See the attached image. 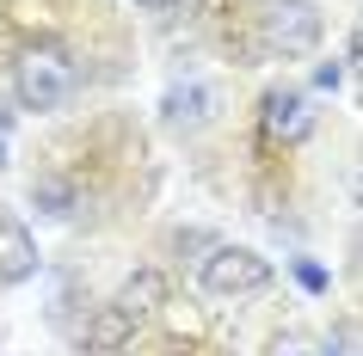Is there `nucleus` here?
Returning <instances> with one entry per match:
<instances>
[{
    "instance_id": "nucleus-12",
    "label": "nucleus",
    "mask_w": 363,
    "mask_h": 356,
    "mask_svg": "<svg viewBox=\"0 0 363 356\" xmlns=\"http://www.w3.org/2000/svg\"><path fill=\"white\" fill-rule=\"evenodd\" d=\"M314 80H320V86H339V80H345V62H320V68H314Z\"/></svg>"
},
{
    "instance_id": "nucleus-8",
    "label": "nucleus",
    "mask_w": 363,
    "mask_h": 356,
    "mask_svg": "<svg viewBox=\"0 0 363 356\" xmlns=\"http://www.w3.org/2000/svg\"><path fill=\"white\" fill-rule=\"evenodd\" d=\"M130 332H135V319L123 314V307H99L93 319H86V350H99V356H111V350H123L130 344Z\"/></svg>"
},
{
    "instance_id": "nucleus-13",
    "label": "nucleus",
    "mask_w": 363,
    "mask_h": 356,
    "mask_svg": "<svg viewBox=\"0 0 363 356\" xmlns=\"http://www.w3.org/2000/svg\"><path fill=\"white\" fill-rule=\"evenodd\" d=\"M277 356H308V338H284V344H277Z\"/></svg>"
},
{
    "instance_id": "nucleus-7",
    "label": "nucleus",
    "mask_w": 363,
    "mask_h": 356,
    "mask_svg": "<svg viewBox=\"0 0 363 356\" xmlns=\"http://www.w3.org/2000/svg\"><path fill=\"white\" fill-rule=\"evenodd\" d=\"M160 301H167V277H160V270H135V277L117 289V307H123L135 326H142V319H148Z\"/></svg>"
},
{
    "instance_id": "nucleus-5",
    "label": "nucleus",
    "mask_w": 363,
    "mask_h": 356,
    "mask_svg": "<svg viewBox=\"0 0 363 356\" xmlns=\"http://www.w3.org/2000/svg\"><path fill=\"white\" fill-rule=\"evenodd\" d=\"M38 277V240L19 215H0V282L19 289V282Z\"/></svg>"
},
{
    "instance_id": "nucleus-14",
    "label": "nucleus",
    "mask_w": 363,
    "mask_h": 356,
    "mask_svg": "<svg viewBox=\"0 0 363 356\" xmlns=\"http://www.w3.org/2000/svg\"><path fill=\"white\" fill-rule=\"evenodd\" d=\"M142 6H148V13H167V6H179V0H142Z\"/></svg>"
},
{
    "instance_id": "nucleus-9",
    "label": "nucleus",
    "mask_w": 363,
    "mask_h": 356,
    "mask_svg": "<svg viewBox=\"0 0 363 356\" xmlns=\"http://www.w3.org/2000/svg\"><path fill=\"white\" fill-rule=\"evenodd\" d=\"M38 203H43V215H68V185H38Z\"/></svg>"
},
{
    "instance_id": "nucleus-3",
    "label": "nucleus",
    "mask_w": 363,
    "mask_h": 356,
    "mask_svg": "<svg viewBox=\"0 0 363 356\" xmlns=\"http://www.w3.org/2000/svg\"><path fill=\"white\" fill-rule=\"evenodd\" d=\"M203 289L222 301H240V295H259L271 289V264L252 252V246H210L203 258Z\"/></svg>"
},
{
    "instance_id": "nucleus-4",
    "label": "nucleus",
    "mask_w": 363,
    "mask_h": 356,
    "mask_svg": "<svg viewBox=\"0 0 363 356\" xmlns=\"http://www.w3.org/2000/svg\"><path fill=\"white\" fill-rule=\"evenodd\" d=\"M265 135L271 142H308L314 135V105H308V93H296V86L265 93Z\"/></svg>"
},
{
    "instance_id": "nucleus-6",
    "label": "nucleus",
    "mask_w": 363,
    "mask_h": 356,
    "mask_svg": "<svg viewBox=\"0 0 363 356\" xmlns=\"http://www.w3.org/2000/svg\"><path fill=\"white\" fill-rule=\"evenodd\" d=\"M160 111H167V123H172V130H179V123H185V130H197V123H210V111H216V93L203 86V80H191V86H172Z\"/></svg>"
},
{
    "instance_id": "nucleus-2",
    "label": "nucleus",
    "mask_w": 363,
    "mask_h": 356,
    "mask_svg": "<svg viewBox=\"0 0 363 356\" xmlns=\"http://www.w3.org/2000/svg\"><path fill=\"white\" fill-rule=\"evenodd\" d=\"M259 43L271 56H308L320 43V6L314 0H259Z\"/></svg>"
},
{
    "instance_id": "nucleus-10",
    "label": "nucleus",
    "mask_w": 363,
    "mask_h": 356,
    "mask_svg": "<svg viewBox=\"0 0 363 356\" xmlns=\"http://www.w3.org/2000/svg\"><path fill=\"white\" fill-rule=\"evenodd\" d=\"M296 282H302V289H326V270L320 264H296Z\"/></svg>"
},
{
    "instance_id": "nucleus-1",
    "label": "nucleus",
    "mask_w": 363,
    "mask_h": 356,
    "mask_svg": "<svg viewBox=\"0 0 363 356\" xmlns=\"http://www.w3.org/2000/svg\"><path fill=\"white\" fill-rule=\"evenodd\" d=\"M74 93V56L62 43H25L13 62V98L19 111H56Z\"/></svg>"
},
{
    "instance_id": "nucleus-11",
    "label": "nucleus",
    "mask_w": 363,
    "mask_h": 356,
    "mask_svg": "<svg viewBox=\"0 0 363 356\" xmlns=\"http://www.w3.org/2000/svg\"><path fill=\"white\" fill-rule=\"evenodd\" d=\"M345 68H351V74H363V25L351 31V50H345Z\"/></svg>"
}]
</instances>
